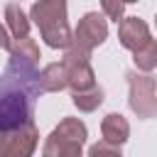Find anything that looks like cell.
I'll list each match as a JSON object with an SVG mask.
<instances>
[{"label": "cell", "instance_id": "1", "mask_svg": "<svg viewBox=\"0 0 157 157\" xmlns=\"http://www.w3.org/2000/svg\"><path fill=\"white\" fill-rule=\"evenodd\" d=\"M37 66L12 59L0 76V132L34 120V101L42 96Z\"/></svg>", "mask_w": 157, "mask_h": 157}, {"label": "cell", "instance_id": "2", "mask_svg": "<svg viewBox=\"0 0 157 157\" xmlns=\"http://www.w3.org/2000/svg\"><path fill=\"white\" fill-rule=\"evenodd\" d=\"M29 20L39 27L42 39L52 49H66L71 44V27L66 20V0H37L29 10Z\"/></svg>", "mask_w": 157, "mask_h": 157}, {"label": "cell", "instance_id": "3", "mask_svg": "<svg viewBox=\"0 0 157 157\" xmlns=\"http://www.w3.org/2000/svg\"><path fill=\"white\" fill-rule=\"evenodd\" d=\"M88 130L78 118H64L44 140V157H83Z\"/></svg>", "mask_w": 157, "mask_h": 157}, {"label": "cell", "instance_id": "4", "mask_svg": "<svg viewBox=\"0 0 157 157\" xmlns=\"http://www.w3.org/2000/svg\"><path fill=\"white\" fill-rule=\"evenodd\" d=\"M61 66H64V74H66V88H71L74 93L96 86V74H93V66H91V54L78 52L76 47L69 44L64 49Z\"/></svg>", "mask_w": 157, "mask_h": 157}, {"label": "cell", "instance_id": "5", "mask_svg": "<svg viewBox=\"0 0 157 157\" xmlns=\"http://www.w3.org/2000/svg\"><path fill=\"white\" fill-rule=\"evenodd\" d=\"M128 86H130V108L137 118L150 120L157 113V96H155V78L150 74H128Z\"/></svg>", "mask_w": 157, "mask_h": 157}, {"label": "cell", "instance_id": "6", "mask_svg": "<svg viewBox=\"0 0 157 157\" xmlns=\"http://www.w3.org/2000/svg\"><path fill=\"white\" fill-rule=\"evenodd\" d=\"M105 39H108V22L98 12H86L78 20L76 29L71 32V47H76L78 52H86V54H91Z\"/></svg>", "mask_w": 157, "mask_h": 157}, {"label": "cell", "instance_id": "7", "mask_svg": "<svg viewBox=\"0 0 157 157\" xmlns=\"http://www.w3.org/2000/svg\"><path fill=\"white\" fill-rule=\"evenodd\" d=\"M37 142H39V132L34 120H29L0 135V157H32Z\"/></svg>", "mask_w": 157, "mask_h": 157}, {"label": "cell", "instance_id": "8", "mask_svg": "<svg viewBox=\"0 0 157 157\" xmlns=\"http://www.w3.org/2000/svg\"><path fill=\"white\" fill-rule=\"evenodd\" d=\"M118 39H120V44L125 49L135 52L142 44H147L152 39V34H150V27H147L145 20H140V17H123L118 22Z\"/></svg>", "mask_w": 157, "mask_h": 157}, {"label": "cell", "instance_id": "9", "mask_svg": "<svg viewBox=\"0 0 157 157\" xmlns=\"http://www.w3.org/2000/svg\"><path fill=\"white\" fill-rule=\"evenodd\" d=\"M101 135H103L105 142L120 147V145L130 137V125H128V120H125L120 113H108V115L103 118V123H101Z\"/></svg>", "mask_w": 157, "mask_h": 157}, {"label": "cell", "instance_id": "10", "mask_svg": "<svg viewBox=\"0 0 157 157\" xmlns=\"http://www.w3.org/2000/svg\"><path fill=\"white\" fill-rule=\"evenodd\" d=\"M37 81H39L42 93H56V91H64V88H66V74H64L61 61H56V64H47V66L37 74Z\"/></svg>", "mask_w": 157, "mask_h": 157}, {"label": "cell", "instance_id": "11", "mask_svg": "<svg viewBox=\"0 0 157 157\" xmlns=\"http://www.w3.org/2000/svg\"><path fill=\"white\" fill-rule=\"evenodd\" d=\"M5 22H7V29H10L12 39L29 37V20H27L25 10L20 7V2H7L5 5Z\"/></svg>", "mask_w": 157, "mask_h": 157}, {"label": "cell", "instance_id": "12", "mask_svg": "<svg viewBox=\"0 0 157 157\" xmlns=\"http://www.w3.org/2000/svg\"><path fill=\"white\" fill-rule=\"evenodd\" d=\"M10 56H12V59H20V61H27V64H32V66H37V61H39V47H37L34 39L22 37V39H15V42L10 44Z\"/></svg>", "mask_w": 157, "mask_h": 157}, {"label": "cell", "instance_id": "13", "mask_svg": "<svg viewBox=\"0 0 157 157\" xmlns=\"http://www.w3.org/2000/svg\"><path fill=\"white\" fill-rule=\"evenodd\" d=\"M71 101H74V105H76L81 113H91V110H96V108L103 103V88H101V86H91V88H86V91L71 93Z\"/></svg>", "mask_w": 157, "mask_h": 157}, {"label": "cell", "instance_id": "14", "mask_svg": "<svg viewBox=\"0 0 157 157\" xmlns=\"http://www.w3.org/2000/svg\"><path fill=\"white\" fill-rule=\"evenodd\" d=\"M132 61H135V66L140 69V71H152L155 66H157V42L155 39H150L147 44H142L140 49H135L132 52Z\"/></svg>", "mask_w": 157, "mask_h": 157}, {"label": "cell", "instance_id": "15", "mask_svg": "<svg viewBox=\"0 0 157 157\" xmlns=\"http://www.w3.org/2000/svg\"><path fill=\"white\" fill-rule=\"evenodd\" d=\"M101 7L105 12V17L113 22H120L125 15V0H101Z\"/></svg>", "mask_w": 157, "mask_h": 157}, {"label": "cell", "instance_id": "16", "mask_svg": "<svg viewBox=\"0 0 157 157\" xmlns=\"http://www.w3.org/2000/svg\"><path fill=\"white\" fill-rule=\"evenodd\" d=\"M88 157H123V152H120V147H118V145H110V142L101 140V142L91 145Z\"/></svg>", "mask_w": 157, "mask_h": 157}, {"label": "cell", "instance_id": "17", "mask_svg": "<svg viewBox=\"0 0 157 157\" xmlns=\"http://www.w3.org/2000/svg\"><path fill=\"white\" fill-rule=\"evenodd\" d=\"M10 44H12V42H10V34H7V29L0 25V49H10Z\"/></svg>", "mask_w": 157, "mask_h": 157}, {"label": "cell", "instance_id": "18", "mask_svg": "<svg viewBox=\"0 0 157 157\" xmlns=\"http://www.w3.org/2000/svg\"><path fill=\"white\" fill-rule=\"evenodd\" d=\"M128 2H137V0H125V5H128Z\"/></svg>", "mask_w": 157, "mask_h": 157}]
</instances>
